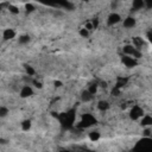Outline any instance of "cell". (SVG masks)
<instances>
[{"mask_svg": "<svg viewBox=\"0 0 152 152\" xmlns=\"http://www.w3.org/2000/svg\"><path fill=\"white\" fill-rule=\"evenodd\" d=\"M89 138H90L91 141L99 140V139H100V133H99V131H93V132H90V133H89Z\"/></svg>", "mask_w": 152, "mask_h": 152, "instance_id": "16", "label": "cell"}, {"mask_svg": "<svg viewBox=\"0 0 152 152\" xmlns=\"http://www.w3.org/2000/svg\"><path fill=\"white\" fill-rule=\"evenodd\" d=\"M8 11L13 14H19V8L14 5H8Z\"/></svg>", "mask_w": 152, "mask_h": 152, "instance_id": "20", "label": "cell"}, {"mask_svg": "<svg viewBox=\"0 0 152 152\" xmlns=\"http://www.w3.org/2000/svg\"><path fill=\"white\" fill-rule=\"evenodd\" d=\"M109 108V102L108 101H104V100H101L97 102V109L101 110V112H104Z\"/></svg>", "mask_w": 152, "mask_h": 152, "instance_id": "11", "label": "cell"}, {"mask_svg": "<svg viewBox=\"0 0 152 152\" xmlns=\"http://www.w3.org/2000/svg\"><path fill=\"white\" fill-rule=\"evenodd\" d=\"M7 142V140H5V139H0V144H6Z\"/></svg>", "mask_w": 152, "mask_h": 152, "instance_id": "28", "label": "cell"}, {"mask_svg": "<svg viewBox=\"0 0 152 152\" xmlns=\"http://www.w3.org/2000/svg\"><path fill=\"white\" fill-rule=\"evenodd\" d=\"M0 11H1V5H0Z\"/></svg>", "mask_w": 152, "mask_h": 152, "instance_id": "30", "label": "cell"}, {"mask_svg": "<svg viewBox=\"0 0 152 152\" xmlns=\"http://www.w3.org/2000/svg\"><path fill=\"white\" fill-rule=\"evenodd\" d=\"M144 6H145V2H144V1H141V0H134V1H133V4H132V7H133V10H134V11L141 10V8H144Z\"/></svg>", "mask_w": 152, "mask_h": 152, "instance_id": "12", "label": "cell"}, {"mask_svg": "<svg viewBox=\"0 0 152 152\" xmlns=\"http://www.w3.org/2000/svg\"><path fill=\"white\" fill-rule=\"evenodd\" d=\"M62 152H70V151H62Z\"/></svg>", "mask_w": 152, "mask_h": 152, "instance_id": "29", "label": "cell"}, {"mask_svg": "<svg viewBox=\"0 0 152 152\" xmlns=\"http://www.w3.org/2000/svg\"><path fill=\"white\" fill-rule=\"evenodd\" d=\"M32 83H33V84H34V87H37V88H42V87H43V84H42L39 81H37V80H33V81H32Z\"/></svg>", "mask_w": 152, "mask_h": 152, "instance_id": "25", "label": "cell"}, {"mask_svg": "<svg viewBox=\"0 0 152 152\" xmlns=\"http://www.w3.org/2000/svg\"><path fill=\"white\" fill-rule=\"evenodd\" d=\"M142 137H145V138H150L151 137V127H145V129L142 132Z\"/></svg>", "mask_w": 152, "mask_h": 152, "instance_id": "23", "label": "cell"}, {"mask_svg": "<svg viewBox=\"0 0 152 152\" xmlns=\"http://www.w3.org/2000/svg\"><path fill=\"white\" fill-rule=\"evenodd\" d=\"M53 15H55V17H62V15H63V13H62L59 10H57V11H55V12H53Z\"/></svg>", "mask_w": 152, "mask_h": 152, "instance_id": "26", "label": "cell"}, {"mask_svg": "<svg viewBox=\"0 0 152 152\" xmlns=\"http://www.w3.org/2000/svg\"><path fill=\"white\" fill-rule=\"evenodd\" d=\"M122 63H124V65L125 66H127V68H133V66H137L138 65V59H135V58H133V57H129V56H122Z\"/></svg>", "mask_w": 152, "mask_h": 152, "instance_id": "4", "label": "cell"}, {"mask_svg": "<svg viewBox=\"0 0 152 152\" xmlns=\"http://www.w3.org/2000/svg\"><path fill=\"white\" fill-rule=\"evenodd\" d=\"M135 26V19L133 17H127L125 20H124V27L126 28H132Z\"/></svg>", "mask_w": 152, "mask_h": 152, "instance_id": "9", "label": "cell"}, {"mask_svg": "<svg viewBox=\"0 0 152 152\" xmlns=\"http://www.w3.org/2000/svg\"><path fill=\"white\" fill-rule=\"evenodd\" d=\"M90 23H91V25H93V28H96V27L99 26V20H97V19H93Z\"/></svg>", "mask_w": 152, "mask_h": 152, "instance_id": "24", "label": "cell"}, {"mask_svg": "<svg viewBox=\"0 0 152 152\" xmlns=\"http://www.w3.org/2000/svg\"><path fill=\"white\" fill-rule=\"evenodd\" d=\"M25 10H26L27 13H31V12H33L36 10V7H34L33 4H25Z\"/></svg>", "mask_w": 152, "mask_h": 152, "instance_id": "21", "label": "cell"}, {"mask_svg": "<svg viewBox=\"0 0 152 152\" xmlns=\"http://www.w3.org/2000/svg\"><path fill=\"white\" fill-rule=\"evenodd\" d=\"M31 95H33V90L30 86H24L20 89V97L25 99V97H30Z\"/></svg>", "mask_w": 152, "mask_h": 152, "instance_id": "6", "label": "cell"}, {"mask_svg": "<svg viewBox=\"0 0 152 152\" xmlns=\"http://www.w3.org/2000/svg\"><path fill=\"white\" fill-rule=\"evenodd\" d=\"M95 122H96V120L91 114H86V115H83V118H82L80 124H81L82 127H89V126L94 125Z\"/></svg>", "mask_w": 152, "mask_h": 152, "instance_id": "3", "label": "cell"}, {"mask_svg": "<svg viewBox=\"0 0 152 152\" xmlns=\"http://www.w3.org/2000/svg\"><path fill=\"white\" fill-rule=\"evenodd\" d=\"M55 86L56 87H61L62 86V82L61 81H55Z\"/></svg>", "mask_w": 152, "mask_h": 152, "instance_id": "27", "label": "cell"}, {"mask_svg": "<svg viewBox=\"0 0 152 152\" xmlns=\"http://www.w3.org/2000/svg\"><path fill=\"white\" fill-rule=\"evenodd\" d=\"M31 120H28V119H26V120H24L21 124H20V126H21V129L23 131H28L30 128H31Z\"/></svg>", "mask_w": 152, "mask_h": 152, "instance_id": "14", "label": "cell"}, {"mask_svg": "<svg viewBox=\"0 0 152 152\" xmlns=\"http://www.w3.org/2000/svg\"><path fill=\"white\" fill-rule=\"evenodd\" d=\"M140 125L142 127H150L152 125V116L150 114H144L141 118H140Z\"/></svg>", "mask_w": 152, "mask_h": 152, "instance_id": "7", "label": "cell"}, {"mask_svg": "<svg viewBox=\"0 0 152 152\" xmlns=\"http://www.w3.org/2000/svg\"><path fill=\"white\" fill-rule=\"evenodd\" d=\"M87 90H88V91L94 96V95H95V93L97 91V84H96V83H91V84L88 87V89H87Z\"/></svg>", "mask_w": 152, "mask_h": 152, "instance_id": "18", "label": "cell"}, {"mask_svg": "<svg viewBox=\"0 0 152 152\" xmlns=\"http://www.w3.org/2000/svg\"><path fill=\"white\" fill-rule=\"evenodd\" d=\"M15 37V31L12 30V28H5L4 32H2V38L5 40H10V39H13Z\"/></svg>", "mask_w": 152, "mask_h": 152, "instance_id": "8", "label": "cell"}, {"mask_svg": "<svg viewBox=\"0 0 152 152\" xmlns=\"http://www.w3.org/2000/svg\"><path fill=\"white\" fill-rule=\"evenodd\" d=\"M127 83V78H124V77H119L118 78V82H116V86H115V88H121V87H124L125 84Z\"/></svg>", "mask_w": 152, "mask_h": 152, "instance_id": "17", "label": "cell"}, {"mask_svg": "<svg viewBox=\"0 0 152 152\" xmlns=\"http://www.w3.org/2000/svg\"><path fill=\"white\" fill-rule=\"evenodd\" d=\"M78 33H80V36L81 37H88L89 36V31H87L84 27H82V28H80V31H78Z\"/></svg>", "mask_w": 152, "mask_h": 152, "instance_id": "22", "label": "cell"}, {"mask_svg": "<svg viewBox=\"0 0 152 152\" xmlns=\"http://www.w3.org/2000/svg\"><path fill=\"white\" fill-rule=\"evenodd\" d=\"M142 115H144V110H142V108L139 107V106H133V108H132L131 112H129V118H131L132 120H138V119H140Z\"/></svg>", "mask_w": 152, "mask_h": 152, "instance_id": "2", "label": "cell"}, {"mask_svg": "<svg viewBox=\"0 0 152 152\" xmlns=\"http://www.w3.org/2000/svg\"><path fill=\"white\" fill-rule=\"evenodd\" d=\"M30 40H31V38H30L28 34H21V36H19V38H18V43L21 44V45L27 44Z\"/></svg>", "mask_w": 152, "mask_h": 152, "instance_id": "13", "label": "cell"}, {"mask_svg": "<svg viewBox=\"0 0 152 152\" xmlns=\"http://www.w3.org/2000/svg\"><path fill=\"white\" fill-rule=\"evenodd\" d=\"M93 95L88 91V90H83L82 93H81V100L83 101V102H89V101H91L93 100Z\"/></svg>", "mask_w": 152, "mask_h": 152, "instance_id": "10", "label": "cell"}, {"mask_svg": "<svg viewBox=\"0 0 152 152\" xmlns=\"http://www.w3.org/2000/svg\"><path fill=\"white\" fill-rule=\"evenodd\" d=\"M24 69H25V72H26L28 76H33V75L36 74L34 69H33L31 65H28V64H24Z\"/></svg>", "mask_w": 152, "mask_h": 152, "instance_id": "15", "label": "cell"}, {"mask_svg": "<svg viewBox=\"0 0 152 152\" xmlns=\"http://www.w3.org/2000/svg\"><path fill=\"white\" fill-rule=\"evenodd\" d=\"M8 113H10V110L7 107H4V106L0 107V118H6L8 115Z\"/></svg>", "mask_w": 152, "mask_h": 152, "instance_id": "19", "label": "cell"}, {"mask_svg": "<svg viewBox=\"0 0 152 152\" xmlns=\"http://www.w3.org/2000/svg\"><path fill=\"white\" fill-rule=\"evenodd\" d=\"M122 51H124L125 56H129V57H133L135 59H139L142 56V52L140 50H138L137 48H134L132 44H126L122 48Z\"/></svg>", "mask_w": 152, "mask_h": 152, "instance_id": "1", "label": "cell"}, {"mask_svg": "<svg viewBox=\"0 0 152 152\" xmlns=\"http://www.w3.org/2000/svg\"><path fill=\"white\" fill-rule=\"evenodd\" d=\"M119 21H121V15H120L119 13H115V12L110 13V14L108 15V18H107V24H108L109 26H113V25L118 24Z\"/></svg>", "mask_w": 152, "mask_h": 152, "instance_id": "5", "label": "cell"}]
</instances>
